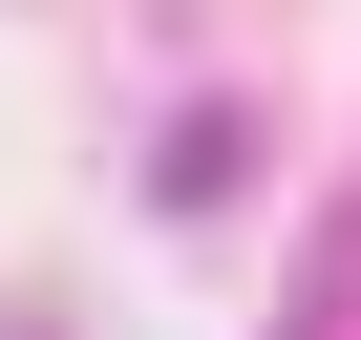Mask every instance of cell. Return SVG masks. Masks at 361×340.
I'll list each match as a JSON object with an SVG mask.
<instances>
[{
    "label": "cell",
    "instance_id": "obj_1",
    "mask_svg": "<svg viewBox=\"0 0 361 340\" xmlns=\"http://www.w3.org/2000/svg\"><path fill=\"white\" fill-rule=\"evenodd\" d=\"M149 192H170V213H213V192H234V107H192V128H149Z\"/></svg>",
    "mask_w": 361,
    "mask_h": 340
}]
</instances>
